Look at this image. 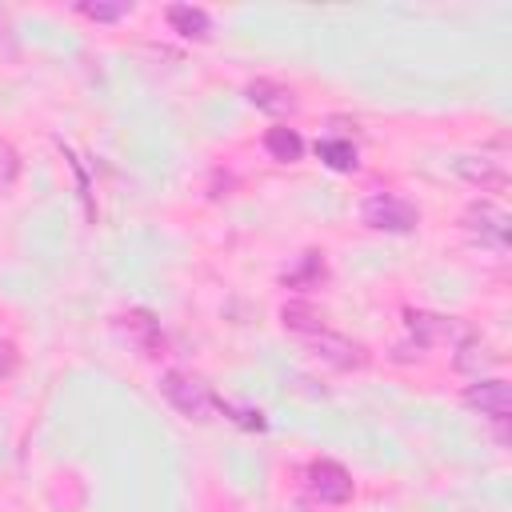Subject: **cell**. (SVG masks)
<instances>
[{"label":"cell","mask_w":512,"mask_h":512,"mask_svg":"<svg viewBox=\"0 0 512 512\" xmlns=\"http://www.w3.org/2000/svg\"><path fill=\"white\" fill-rule=\"evenodd\" d=\"M228 420H236L240 428H248V432H264L268 428V420H264V412L260 408H240V404H232V400H212Z\"/></svg>","instance_id":"9a60e30c"},{"label":"cell","mask_w":512,"mask_h":512,"mask_svg":"<svg viewBox=\"0 0 512 512\" xmlns=\"http://www.w3.org/2000/svg\"><path fill=\"white\" fill-rule=\"evenodd\" d=\"M464 228H468L480 244L504 252V248H508V228H512V220H508V212H500L496 204L476 200V204H468V212H464Z\"/></svg>","instance_id":"277c9868"},{"label":"cell","mask_w":512,"mask_h":512,"mask_svg":"<svg viewBox=\"0 0 512 512\" xmlns=\"http://www.w3.org/2000/svg\"><path fill=\"white\" fill-rule=\"evenodd\" d=\"M76 12L80 16H88V20H100V24H112V20H120V16H128L132 12V4H124V0H84V4H76Z\"/></svg>","instance_id":"5bb4252c"},{"label":"cell","mask_w":512,"mask_h":512,"mask_svg":"<svg viewBox=\"0 0 512 512\" xmlns=\"http://www.w3.org/2000/svg\"><path fill=\"white\" fill-rule=\"evenodd\" d=\"M360 220L376 232H412L420 224V208L404 196H392V192H372L364 204H360Z\"/></svg>","instance_id":"6da1fadb"},{"label":"cell","mask_w":512,"mask_h":512,"mask_svg":"<svg viewBox=\"0 0 512 512\" xmlns=\"http://www.w3.org/2000/svg\"><path fill=\"white\" fill-rule=\"evenodd\" d=\"M308 492L320 504H344V500H352V476L336 460H312L308 464Z\"/></svg>","instance_id":"5b68a950"},{"label":"cell","mask_w":512,"mask_h":512,"mask_svg":"<svg viewBox=\"0 0 512 512\" xmlns=\"http://www.w3.org/2000/svg\"><path fill=\"white\" fill-rule=\"evenodd\" d=\"M160 392H164V400L180 412V416H188V420H208V412L216 408L212 400V392L200 384V380H192V376H184V372H164L160 376Z\"/></svg>","instance_id":"7a4b0ae2"},{"label":"cell","mask_w":512,"mask_h":512,"mask_svg":"<svg viewBox=\"0 0 512 512\" xmlns=\"http://www.w3.org/2000/svg\"><path fill=\"white\" fill-rule=\"evenodd\" d=\"M16 176H20V152L8 140H0V188H8Z\"/></svg>","instance_id":"ac0fdd59"},{"label":"cell","mask_w":512,"mask_h":512,"mask_svg":"<svg viewBox=\"0 0 512 512\" xmlns=\"http://www.w3.org/2000/svg\"><path fill=\"white\" fill-rule=\"evenodd\" d=\"M408 328L420 344H468L472 340V328L460 316H440L424 308H408Z\"/></svg>","instance_id":"3957f363"},{"label":"cell","mask_w":512,"mask_h":512,"mask_svg":"<svg viewBox=\"0 0 512 512\" xmlns=\"http://www.w3.org/2000/svg\"><path fill=\"white\" fill-rule=\"evenodd\" d=\"M264 148H268V156L280 160V164H296V160L304 156V140H300L296 128H268Z\"/></svg>","instance_id":"8fae6325"},{"label":"cell","mask_w":512,"mask_h":512,"mask_svg":"<svg viewBox=\"0 0 512 512\" xmlns=\"http://www.w3.org/2000/svg\"><path fill=\"white\" fill-rule=\"evenodd\" d=\"M244 96H248L260 112H272V116H292V112H296L292 88H284V84H276V80H252V84L244 88Z\"/></svg>","instance_id":"9c48e42d"},{"label":"cell","mask_w":512,"mask_h":512,"mask_svg":"<svg viewBox=\"0 0 512 512\" xmlns=\"http://www.w3.org/2000/svg\"><path fill=\"white\" fill-rule=\"evenodd\" d=\"M324 280V260H320V252H304V268L300 272H288L284 276V284H320Z\"/></svg>","instance_id":"e0dca14e"},{"label":"cell","mask_w":512,"mask_h":512,"mask_svg":"<svg viewBox=\"0 0 512 512\" xmlns=\"http://www.w3.org/2000/svg\"><path fill=\"white\" fill-rule=\"evenodd\" d=\"M120 324L132 340H140L144 348H156V324H152L148 312H128V316H120Z\"/></svg>","instance_id":"2e32d148"},{"label":"cell","mask_w":512,"mask_h":512,"mask_svg":"<svg viewBox=\"0 0 512 512\" xmlns=\"http://www.w3.org/2000/svg\"><path fill=\"white\" fill-rule=\"evenodd\" d=\"M464 404L476 408L480 416H492V420H508L512 416V388L504 380H476L464 388Z\"/></svg>","instance_id":"8992f818"},{"label":"cell","mask_w":512,"mask_h":512,"mask_svg":"<svg viewBox=\"0 0 512 512\" xmlns=\"http://www.w3.org/2000/svg\"><path fill=\"white\" fill-rule=\"evenodd\" d=\"M452 168H456L460 180H468V184L480 188V192H500V188L508 184V172H504L496 160H488V156H456Z\"/></svg>","instance_id":"ba28073f"},{"label":"cell","mask_w":512,"mask_h":512,"mask_svg":"<svg viewBox=\"0 0 512 512\" xmlns=\"http://www.w3.org/2000/svg\"><path fill=\"white\" fill-rule=\"evenodd\" d=\"M16 368V348L8 340H0V376H8Z\"/></svg>","instance_id":"d6986e66"},{"label":"cell","mask_w":512,"mask_h":512,"mask_svg":"<svg viewBox=\"0 0 512 512\" xmlns=\"http://www.w3.org/2000/svg\"><path fill=\"white\" fill-rule=\"evenodd\" d=\"M168 24H172V32H180L184 40H208V36H212V20H208V12L196 8V4H172V8H168Z\"/></svg>","instance_id":"30bf717a"},{"label":"cell","mask_w":512,"mask_h":512,"mask_svg":"<svg viewBox=\"0 0 512 512\" xmlns=\"http://www.w3.org/2000/svg\"><path fill=\"white\" fill-rule=\"evenodd\" d=\"M316 156L336 172H352L356 168V144L352 140H316Z\"/></svg>","instance_id":"7c38bea8"},{"label":"cell","mask_w":512,"mask_h":512,"mask_svg":"<svg viewBox=\"0 0 512 512\" xmlns=\"http://www.w3.org/2000/svg\"><path fill=\"white\" fill-rule=\"evenodd\" d=\"M280 320H284V328H288V332H296V336H308V332H316V328H320V316H316L308 304H296V300L280 308Z\"/></svg>","instance_id":"4fadbf2b"},{"label":"cell","mask_w":512,"mask_h":512,"mask_svg":"<svg viewBox=\"0 0 512 512\" xmlns=\"http://www.w3.org/2000/svg\"><path fill=\"white\" fill-rule=\"evenodd\" d=\"M304 340L316 348V356H324V360L336 364V368H360V364H364V348L352 344V340H344V336H336V332H328L324 324H320L316 332H308Z\"/></svg>","instance_id":"52a82bcc"}]
</instances>
